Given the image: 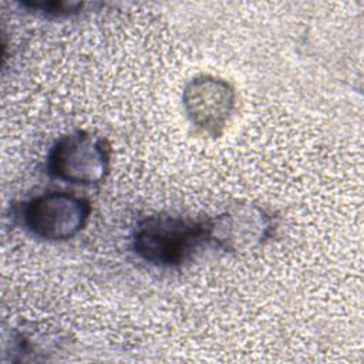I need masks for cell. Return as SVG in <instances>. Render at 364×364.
Masks as SVG:
<instances>
[{
    "mask_svg": "<svg viewBox=\"0 0 364 364\" xmlns=\"http://www.w3.org/2000/svg\"><path fill=\"white\" fill-rule=\"evenodd\" d=\"M21 6L30 11H36L47 17H67L71 14H77L84 4L75 3V1L34 0V1H23Z\"/></svg>",
    "mask_w": 364,
    "mask_h": 364,
    "instance_id": "cell-6",
    "label": "cell"
},
{
    "mask_svg": "<svg viewBox=\"0 0 364 364\" xmlns=\"http://www.w3.org/2000/svg\"><path fill=\"white\" fill-rule=\"evenodd\" d=\"M236 102L233 87L223 78L198 75L182 94V104L191 124L202 134L219 136L228 125Z\"/></svg>",
    "mask_w": 364,
    "mask_h": 364,
    "instance_id": "cell-5",
    "label": "cell"
},
{
    "mask_svg": "<svg viewBox=\"0 0 364 364\" xmlns=\"http://www.w3.org/2000/svg\"><path fill=\"white\" fill-rule=\"evenodd\" d=\"M205 246H209L205 219L151 215L132 232L134 252L156 267L182 266Z\"/></svg>",
    "mask_w": 364,
    "mask_h": 364,
    "instance_id": "cell-1",
    "label": "cell"
},
{
    "mask_svg": "<svg viewBox=\"0 0 364 364\" xmlns=\"http://www.w3.org/2000/svg\"><path fill=\"white\" fill-rule=\"evenodd\" d=\"M91 205L87 199L63 191L37 195L18 210L23 226L36 237L63 242L78 235L88 222Z\"/></svg>",
    "mask_w": 364,
    "mask_h": 364,
    "instance_id": "cell-3",
    "label": "cell"
},
{
    "mask_svg": "<svg viewBox=\"0 0 364 364\" xmlns=\"http://www.w3.org/2000/svg\"><path fill=\"white\" fill-rule=\"evenodd\" d=\"M209 246L229 253H242L263 245L273 233L270 213L259 205L237 202L206 218Z\"/></svg>",
    "mask_w": 364,
    "mask_h": 364,
    "instance_id": "cell-4",
    "label": "cell"
},
{
    "mask_svg": "<svg viewBox=\"0 0 364 364\" xmlns=\"http://www.w3.org/2000/svg\"><path fill=\"white\" fill-rule=\"evenodd\" d=\"M109 162L111 148L107 139L77 129L54 141L47 155V172L63 182L94 185L108 175Z\"/></svg>",
    "mask_w": 364,
    "mask_h": 364,
    "instance_id": "cell-2",
    "label": "cell"
}]
</instances>
